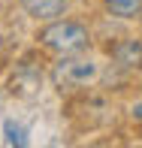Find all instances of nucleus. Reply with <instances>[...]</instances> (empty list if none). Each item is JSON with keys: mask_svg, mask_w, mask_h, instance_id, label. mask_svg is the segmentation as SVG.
I'll use <instances>...</instances> for the list:
<instances>
[{"mask_svg": "<svg viewBox=\"0 0 142 148\" xmlns=\"http://www.w3.org/2000/svg\"><path fill=\"white\" fill-rule=\"evenodd\" d=\"M36 39L45 45V49L60 51V55L82 51V49H88V42H91L88 30H85L79 21H58V18H55L51 24H45V27L36 33Z\"/></svg>", "mask_w": 142, "mask_h": 148, "instance_id": "obj_1", "label": "nucleus"}, {"mask_svg": "<svg viewBox=\"0 0 142 148\" xmlns=\"http://www.w3.org/2000/svg\"><path fill=\"white\" fill-rule=\"evenodd\" d=\"M21 6L36 21H55L58 15H64L67 0H21Z\"/></svg>", "mask_w": 142, "mask_h": 148, "instance_id": "obj_2", "label": "nucleus"}, {"mask_svg": "<svg viewBox=\"0 0 142 148\" xmlns=\"http://www.w3.org/2000/svg\"><path fill=\"white\" fill-rule=\"evenodd\" d=\"M112 58L127 70H142V42L139 39H121L112 49Z\"/></svg>", "mask_w": 142, "mask_h": 148, "instance_id": "obj_3", "label": "nucleus"}, {"mask_svg": "<svg viewBox=\"0 0 142 148\" xmlns=\"http://www.w3.org/2000/svg\"><path fill=\"white\" fill-rule=\"evenodd\" d=\"M94 64H85V60H67V66H60L58 70V79H64V82H85V79L94 76Z\"/></svg>", "mask_w": 142, "mask_h": 148, "instance_id": "obj_4", "label": "nucleus"}, {"mask_svg": "<svg viewBox=\"0 0 142 148\" xmlns=\"http://www.w3.org/2000/svg\"><path fill=\"white\" fill-rule=\"evenodd\" d=\"M103 3L112 15H121V18H136L142 12V0H103Z\"/></svg>", "mask_w": 142, "mask_h": 148, "instance_id": "obj_5", "label": "nucleus"}, {"mask_svg": "<svg viewBox=\"0 0 142 148\" xmlns=\"http://www.w3.org/2000/svg\"><path fill=\"white\" fill-rule=\"evenodd\" d=\"M6 142H12V145H24V142H27V139H24V130H21V127L6 124Z\"/></svg>", "mask_w": 142, "mask_h": 148, "instance_id": "obj_6", "label": "nucleus"}, {"mask_svg": "<svg viewBox=\"0 0 142 148\" xmlns=\"http://www.w3.org/2000/svg\"><path fill=\"white\" fill-rule=\"evenodd\" d=\"M133 118H136V121H142V103H136V106H133Z\"/></svg>", "mask_w": 142, "mask_h": 148, "instance_id": "obj_7", "label": "nucleus"}]
</instances>
